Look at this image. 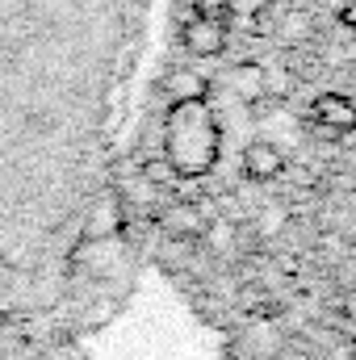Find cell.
Here are the masks:
<instances>
[{
  "instance_id": "8fae6325",
  "label": "cell",
  "mask_w": 356,
  "mask_h": 360,
  "mask_svg": "<svg viewBox=\"0 0 356 360\" xmlns=\"http://www.w3.org/2000/svg\"><path fill=\"white\" fill-rule=\"evenodd\" d=\"M340 21L356 34V0H344V4H340Z\"/></svg>"
},
{
  "instance_id": "ba28073f",
  "label": "cell",
  "mask_w": 356,
  "mask_h": 360,
  "mask_svg": "<svg viewBox=\"0 0 356 360\" xmlns=\"http://www.w3.org/2000/svg\"><path fill=\"white\" fill-rule=\"evenodd\" d=\"M168 96L172 101H210V80L189 72V68H177L168 76Z\"/></svg>"
},
{
  "instance_id": "8992f818",
  "label": "cell",
  "mask_w": 356,
  "mask_h": 360,
  "mask_svg": "<svg viewBox=\"0 0 356 360\" xmlns=\"http://www.w3.org/2000/svg\"><path fill=\"white\" fill-rule=\"evenodd\" d=\"M122 231V201L113 197V193H101L96 197V205H92V218L89 226H84V239H105V235H117Z\"/></svg>"
},
{
  "instance_id": "6da1fadb",
  "label": "cell",
  "mask_w": 356,
  "mask_h": 360,
  "mask_svg": "<svg viewBox=\"0 0 356 360\" xmlns=\"http://www.w3.org/2000/svg\"><path fill=\"white\" fill-rule=\"evenodd\" d=\"M222 151V126L210 101H172L164 122V160L180 180H201L214 172Z\"/></svg>"
},
{
  "instance_id": "52a82bcc",
  "label": "cell",
  "mask_w": 356,
  "mask_h": 360,
  "mask_svg": "<svg viewBox=\"0 0 356 360\" xmlns=\"http://www.w3.org/2000/svg\"><path fill=\"white\" fill-rule=\"evenodd\" d=\"M231 84L239 92V101H265L268 96V68L265 63H239L235 72H231Z\"/></svg>"
},
{
  "instance_id": "5b68a950",
  "label": "cell",
  "mask_w": 356,
  "mask_h": 360,
  "mask_svg": "<svg viewBox=\"0 0 356 360\" xmlns=\"http://www.w3.org/2000/svg\"><path fill=\"white\" fill-rule=\"evenodd\" d=\"M160 226L172 235V239H205V210L197 201H172L164 214H160Z\"/></svg>"
},
{
  "instance_id": "7a4b0ae2",
  "label": "cell",
  "mask_w": 356,
  "mask_h": 360,
  "mask_svg": "<svg viewBox=\"0 0 356 360\" xmlns=\"http://www.w3.org/2000/svg\"><path fill=\"white\" fill-rule=\"evenodd\" d=\"M180 42H184L189 55L214 59V55L227 51V21L214 17V13H193V17L184 21V30H180Z\"/></svg>"
},
{
  "instance_id": "9c48e42d",
  "label": "cell",
  "mask_w": 356,
  "mask_h": 360,
  "mask_svg": "<svg viewBox=\"0 0 356 360\" xmlns=\"http://www.w3.org/2000/svg\"><path fill=\"white\" fill-rule=\"evenodd\" d=\"M143 180H147L151 188H172L180 176L172 172V164H168L164 155H155V160H147V164H143Z\"/></svg>"
},
{
  "instance_id": "7c38bea8",
  "label": "cell",
  "mask_w": 356,
  "mask_h": 360,
  "mask_svg": "<svg viewBox=\"0 0 356 360\" xmlns=\"http://www.w3.org/2000/svg\"><path fill=\"white\" fill-rule=\"evenodd\" d=\"M340 310H344V319H348V323H356V289H352V293H344Z\"/></svg>"
},
{
  "instance_id": "3957f363",
  "label": "cell",
  "mask_w": 356,
  "mask_h": 360,
  "mask_svg": "<svg viewBox=\"0 0 356 360\" xmlns=\"http://www.w3.org/2000/svg\"><path fill=\"white\" fill-rule=\"evenodd\" d=\"M310 122L323 134H352L356 130V101L344 92H319L310 101Z\"/></svg>"
},
{
  "instance_id": "277c9868",
  "label": "cell",
  "mask_w": 356,
  "mask_h": 360,
  "mask_svg": "<svg viewBox=\"0 0 356 360\" xmlns=\"http://www.w3.org/2000/svg\"><path fill=\"white\" fill-rule=\"evenodd\" d=\"M239 168H243V176L256 180V184L276 180L281 172H285V151H281L276 143H268V139H256V143H248V147H243Z\"/></svg>"
},
{
  "instance_id": "30bf717a",
  "label": "cell",
  "mask_w": 356,
  "mask_h": 360,
  "mask_svg": "<svg viewBox=\"0 0 356 360\" xmlns=\"http://www.w3.org/2000/svg\"><path fill=\"white\" fill-rule=\"evenodd\" d=\"M197 4V13H214V17H222L227 8H235V0H193Z\"/></svg>"
}]
</instances>
